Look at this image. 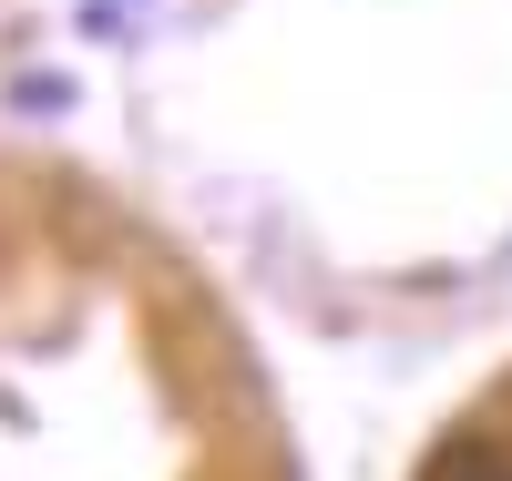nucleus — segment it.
<instances>
[{"instance_id": "1", "label": "nucleus", "mask_w": 512, "mask_h": 481, "mask_svg": "<svg viewBox=\"0 0 512 481\" xmlns=\"http://www.w3.org/2000/svg\"><path fill=\"white\" fill-rule=\"evenodd\" d=\"M420 481H512V451H502V441H472V430H461V441H441L431 461H420Z\"/></svg>"}]
</instances>
